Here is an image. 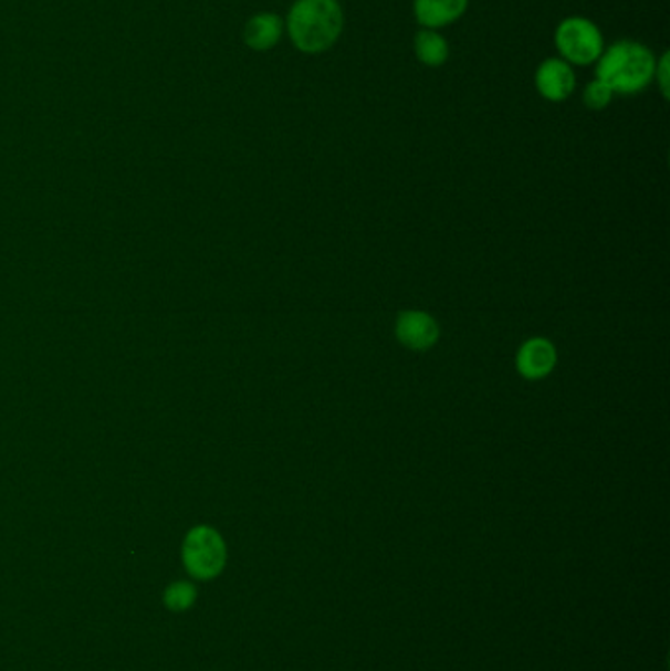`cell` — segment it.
<instances>
[{"label": "cell", "mask_w": 670, "mask_h": 671, "mask_svg": "<svg viewBox=\"0 0 670 671\" xmlns=\"http://www.w3.org/2000/svg\"><path fill=\"white\" fill-rule=\"evenodd\" d=\"M344 14L336 0H297L287 14V32L303 53L333 48L343 34Z\"/></svg>", "instance_id": "1"}, {"label": "cell", "mask_w": 670, "mask_h": 671, "mask_svg": "<svg viewBox=\"0 0 670 671\" xmlns=\"http://www.w3.org/2000/svg\"><path fill=\"white\" fill-rule=\"evenodd\" d=\"M655 55L637 42H618L601 52L596 77L614 93L634 95L643 91L655 78Z\"/></svg>", "instance_id": "2"}, {"label": "cell", "mask_w": 670, "mask_h": 671, "mask_svg": "<svg viewBox=\"0 0 670 671\" xmlns=\"http://www.w3.org/2000/svg\"><path fill=\"white\" fill-rule=\"evenodd\" d=\"M187 574L197 581H209L227 566V544L211 526H195L187 532L181 549Z\"/></svg>", "instance_id": "3"}, {"label": "cell", "mask_w": 670, "mask_h": 671, "mask_svg": "<svg viewBox=\"0 0 670 671\" xmlns=\"http://www.w3.org/2000/svg\"><path fill=\"white\" fill-rule=\"evenodd\" d=\"M556 50L566 63L590 65L600 60L604 52V38L598 27L586 18H566L556 28Z\"/></svg>", "instance_id": "4"}, {"label": "cell", "mask_w": 670, "mask_h": 671, "mask_svg": "<svg viewBox=\"0 0 670 671\" xmlns=\"http://www.w3.org/2000/svg\"><path fill=\"white\" fill-rule=\"evenodd\" d=\"M396 334L406 348L425 352L439 340V324L427 313L407 311L397 318Z\"/></svg>", "instance_id": "5"}, {"label": "cell", "mask_w": 670, "mask_h": 671, "mask_svg": "<svg viewBox=\"0 0 670 671\" xmlns=\"http://www.w3.org/2000/svg\"><path fill=\"white\" fill-rule=\"evenodd\" d=\"M535 85H537L541 96H545L551 103H561L573 95L576 77L568 63L551 57L538 65L537 73H535Z\"/></svg>", "instance_id": "6"}, {"label": "cell", "mask_w": 670, "mask_h": 671, "mask_svg": "<svg viewBox=\"0 0 670 671\" xmlns=\"http://www.w3.org/2000/svg\"><path fill=\"white\" fill-rule=\"evenodd\" d=\"M517 371L525 379H543L556 366V349L545 338H533L521 346L517 354Z\"/></svg>", "instance_id": "7"}, {"label": "cell", "mask_w": 670, "mask_h": 671, "mask_svg": "<svg viewBox=\"0 0 670 671\" xmlns=\"http://www.w3.org/2000/svg\"><path fill=\"white\" fill-rule=\"evenodd\" d=\"M468 9V0H415V20L425 30L449 27L457 22Z\"/></svg>", "instance_id": "8"}, {"label": "cell", "mask_w": 670, "mask_h": 671, "mask_svg": "<svg viewBox=\"0 0 670 671\" xmlns=\"http://www.w3.org/2000/svg\"><path fill=\"white\" fill-rule=\"evenodd\" d=\"M283 22L272 12L254 14L244 27V42L254 52H268L280 42Z\"/></svg>", "instance_id": "9"}, {"label": "cell", "mask_w": 670, "mask_h": 671, "mask_svg": "<svg viewBox=\"0 0 670 671\" xmlns=\"http://www.w3.org/2000/svg\"><path fill=\"white\" fill-rule=\"evenodd\" d=\"M415 53L423 65L441 67L449 57V44L439 32L421 30L419 34L415 35Z\"/></svg>", "instance_id": "10"}, {"label": "cell", "mask_w": 670, "mask_h": 671, "mask_svg": "<svg viewBox=\"0 0 670 671\" xmlns=\"http://www.w3.org/2000/svg\"><path fill=\"white\" fill-rule=\"evenodd\" d=\"M197 601V589L191 581H174L164 594V602L174 612L191 609Z\"/></svg>", "instance_id": "11"}, {"label": "cell", "mask_w": 670, "mask_h": 671, "mask_svg": "<svg viewBox=\"0 0 670 671\" xmlns=\"http://www.w3.org/2000/svg\"><path fill=\"white\" fill-rule=\"evenodd\" d=\"M614 98V91L601 83V81H592L590 85L584 91V105L588 106L590 111H601L611 103Z\"/></svg>", "instance_id": "12"}]
</instances>
